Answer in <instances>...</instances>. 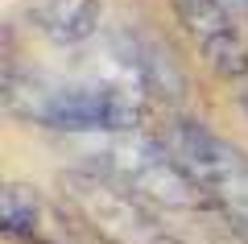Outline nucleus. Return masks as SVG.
Instances as JSON below:
<instances>
[{
	"mask_svg": "<svg viewBox=\"0 0 248 244\" xmlns=\"http://www.w3.org/2000/svg\"><path fill=\"white\" fill-rule=\"evenodd\" d=\"M4 108L9 116L54 132H137L145 108L133 91L112 83H46L33 75H13L4 66Z\"/></svg>",
	"mask_w": 248,
	"mask_h": 244,
	"instance_id": "nucleus-1",
	"label": "nucleus"
},
{
	"mask_svg": "<svg viewBox=\"0 0 248 244\" xmlns=\"http://www.w3.org/2000/svg\"><path fill=\"white\" fill-rule=\"evenodd\" d=\"M87 166L120 182L124 191H133L141 203L153 211H174V215H207L215 211L190 170L170 153L161 137H141V132H116L104 149L91 153Z\"/></svg>",
	"mask_w": 248,
	"mask_h": 244,
	"instance_id": "nucleus-2",
	"label": "nucleus"
},
{
	"mask_svg": "<svg viewBox=\"0 0 248 244\" xmlns=\"http://www.w3.org/2000/svg\"><path fill=\"white\" fill-rule=\"evenodd\" d=\"M161 141L190 170V178L207 195V203L228 224H236L248 236V157L228 137L211 132L199 120H186V116H178L174 124H166Z\"/></svg>",
	"mask_w": 248,
	"mask_h": 244,
	"instance_id": "nucleus-3",
	"label": "nucleus"
},
{
	"mask_svg": "<svg viewBox=\"0 0 248 244\" xmlns=\"http://www.w3.org/2000/svg\"><path fill=\"white\" fill-rule=\"evenodd\" d=\"M62 199L79 215L83 232H91L99 244H161L170 236V228L153 215L149 203H141L133 191H124L95 166L66 170Z\"/></svg>",
	"mask_w": 248,
	"mask_h": 244,
	"instance_id": "nucleus-4",
	"label": "nucleus"
},
{
	"mask_svg": "<svg viewBox=\"0 0 248 244\" xmlns=\"http://www.w3.org/2000/svg\"><path fill=\"white\" fill-rule=\"evenodd\" d=\"M170 9L190 46L199 50V58L215 75L248 79V37L240 33L236 13H228L219 0H170Z\"/></svg>",
	"mask_w": 248,
	"mask_h": 244,
	"instance_id": "nucleus-5",
	"label": "nucleus"
},
{
	"mask_svg": "<svg viewBox=\"0 0 248 244\" xmlns=\"http://www.w3.org/2000/svg\"><path fill=\"white\" fill-rule=\"evenodd\" d=\"M0 228L25 244H79V215L54 207L33 186L9 182L0 191Z\"/></svg>",
	"mask_w": 248,
	"mask_h": 244,
	"instance_id": "nucleus-6",
	"label": "nucleus"
},
{
	"mask_svg": "<svg viewBox=\"0 0 248 244\" xmlns=\"http://www.w3.org/2000/svg\"><path fill=\"white\" fill-rule=\"evenodd\" d=\"M99 0H25V21L58 46H79L99 29Z\"/></svg>",
	"mask_w": 248,
	"mask_h": 244,
	"instance_id": "nucleus-7",
	"label": "nucleus"
},
{
	"mask_svg": "<svg viewBox=\"0 0 248 244\" xmlns=\"http://www.w3.org/2000/svg\"><path fill=\"white\" fill-rule=\"evenodd\" d=\"M228 13H236V17H248V0H219Z\"/></svg>",
	"mask_w": 248,
	"mask_h": 244,
	"instance_id": "nucleus-8",
	"label": "nucleus"
}]
</instances>
